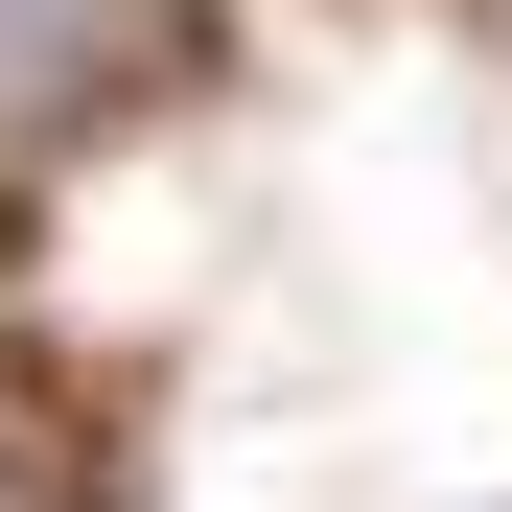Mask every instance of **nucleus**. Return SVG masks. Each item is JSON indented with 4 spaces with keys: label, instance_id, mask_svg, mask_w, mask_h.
I'll return each instance as SVG.
<instances>
[{
    "label": "nucleus",
    "instance_id": "obj_1",
    "mask_svg": "<svg viewBox=\"0 0 512 512\" xmlns=\"http://www.w3.org/2000/svg\"><path fill=\"white\" fill-rule=\"evenodd\" d=\"M94 24H117V0H0V117L70 94V47H94Z\"/></svg>",
    "mask_w": 512,
    "mask_h": 512
}]
</instances>
